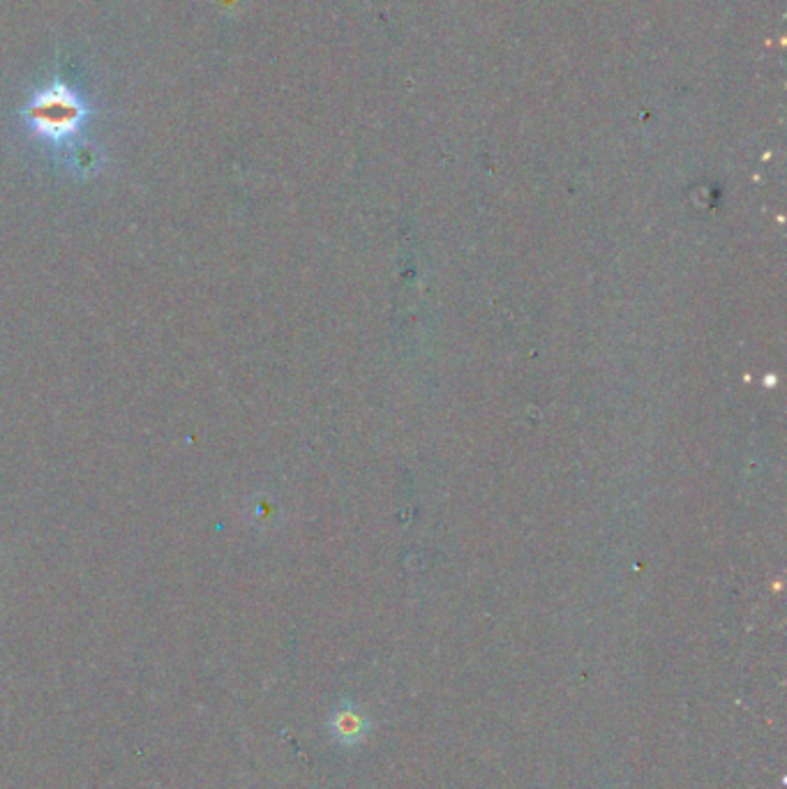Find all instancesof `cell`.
<instances>
[{"label": "cell", "instance_id": "1", "mask_svg": "<svg viewBox=\"0 0 787 789\" xmlns=\"http://www.w3.org/2000/svg\"><path fill=\"white\" fill-rule=\"evenodd\" d=\"M24 116L37 137L65 141L75 137L89 118V104L70 85L54 81L33 93L24 108Z\"/></svg>", "mask_w": 787, "mask_h": 789}, {"label": "cell", "instance_id": "2", "mask_svg": "<svg viewBox=\"0 0 787 789\" xmlns=\"http://www.w3.org/2000/svg\"><path fill=\"white\" fill-rule=\"evenodd\" d=\"M367 725L365 718L361 713H356L352 707L340 709L333 718H331V732L335 734L338 741L342 743H356L363 739Z\"/></svg>", "mask_w": 787, "mask_h": 789}]
</instances>
